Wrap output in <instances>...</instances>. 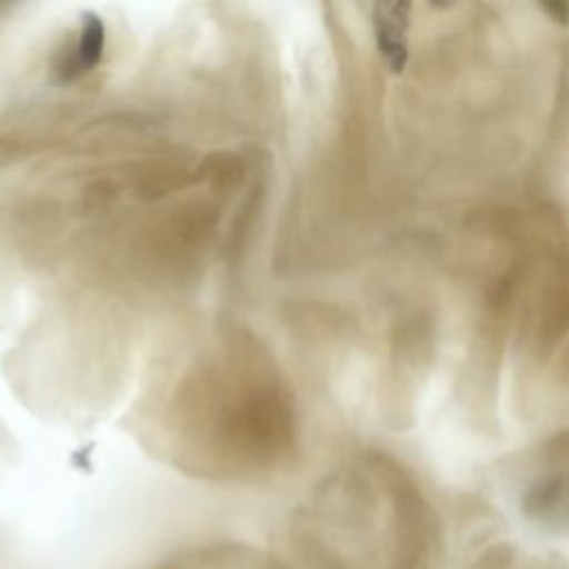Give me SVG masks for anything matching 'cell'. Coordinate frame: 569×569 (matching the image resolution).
<instances>
[{
	"mask_svg": "<svg viewBox=\"0 0 569 569\" xmlns=\"http://www.w3.org/2000/svg\"><path fill=\"white\" fill-rule=\"evenodd\" d=\"M427 2L436 9H451L456 4V0H427Z\"/></svg>",
	"mask_w": 569,
	"mask_h": 569,
	"instance_id": "5",
	"label": "cell"
},
{
	"mask_svg": "<svg viewBox=\"0 0 569 569\" xmlns=\"http://www.w3.org/2000/svg\"><path fill=\"white\" fill-rule=\"evenodd\" d=\"M104 42H107V31H104V22L100 20V16L84 13L78 36H76V42L69 51L67 60L62 62L60 80H73V78L91 71L104 53Z\"/></svg>",
	"mask_w": 569,
	"mask_h": 569,
	"instance_id": "3",
	"label": "cell"
},
{
	"mask_svg": "<svg viewBox=\"0 0 569 569\" xmlns=\"http://www.w3.org/2000/svg\"><path fill=\"white\" fill-rule=\"evenodd\" d=\"M162 422L169 451L202 473H267L296 451L291 393L269 351L247 331H227L193 362Z\"/></svg>",
	"mask_w": 569,
	"mask_h": 569,
	"instance_id": "1",
	"label": "cell"
},
{
	"mask_svg": "<svg viewBox=\"0 0 569 569\" xmlns=\"http://www.w3.org/2000/svg\"><path fill=\"white\" fill-rule=\"evenodd\" d=\"M411 4V0H373L371 4L376 47L387 69L393 73H402L409 60Z\"/></svg>",
	"mask_w": 569,
	"mask_h": 569,
	"instance_id": "2",
	"label": "cell"
},
{
	"mask_svg": "<svg viewBox=\"0 0 569 569\" xmlns=\"http://www.w3.org/2000/svg\"><path fill=\"white\" fill-rule=\"evenodd\" d=\"M538 4L551 20L569 24V0H538Z\"/></svg>",
	"mask_w": 569,
	"mask_h": 569,
	"instance_id": "4",
	"label": "cell"
}]
</instances>
